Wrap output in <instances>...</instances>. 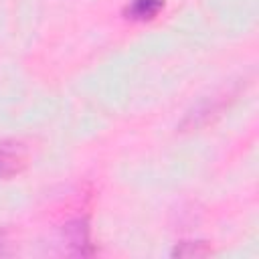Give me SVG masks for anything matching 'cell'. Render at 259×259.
<instances>
[{
  "label": "cell",
  "instance_id": "cell-1",
  "mask_svg": "<svg viewBox=\"0 0 259 259\" xmlns=\"http://www.w3.org/2000/svg\"><path fill=\"white\" fill-rule=\"evenodd\" d=\"M30 160L28 146L16 138L0 140V180H8L20 174Z\"/></svg>",
  "mask_w": 259,
  "mask_h": 259
},
{
  "label": "cell",
  "instance_id": "cell-2",
  "mask_svg": "<svg viewBox=\"0 0 259 259\" xmlns=\"http://www.w3.org/2000/svg\"><path fill=\"white\" fill-rule=\"evenodd\" d=\"M65 241L75 255H91L93 247L89 243V227L85 221H75L65 227Z\"/></svg>",
  "mask_w": 259,
  "mask_h": 259
},
{
  "label": "cell",
  "instance_id": "cell-3",
  "mask_svg": "<svg viewBox=\"0 0 259 259\" xmlns=\"http://www.w3.org/2000/svg\"><path fill=\"white\" fill-rule=\"evenodd\" d=\"M162 8H164V0H130L123 14L130 20L146 22V20L156 18Z\"/></svg>",
  "mask_w": 259,
  "mask_h": 259
},
{
  "label": "cell",
  "instance_id": "cell-4",
  "mask_svg": "<svg viewBox=\"0 0 259 259\" xmlns=\"http://www.w3.org/2000/svg\"><path fill=\"white\" fill-rule=\"evenodd\" d=\"M212 249L204 241H184L172 249V255L174 257H204Z\"/></svg>",
  "mask_w": 259,
  "mask_h": 259
}]
</instances>
